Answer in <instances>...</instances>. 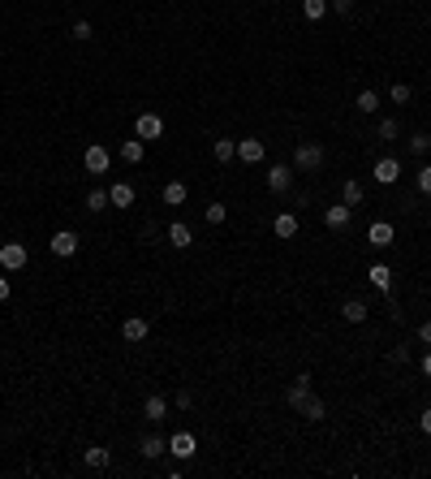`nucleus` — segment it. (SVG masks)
<instances>
[{
  "instance_id": "nucleus-31",
  "label": "nucleus",
  "mask_w": 431,
  "mask_h": 479,
  "mask_svg": "<svg viewBox=\"0 0 431 479\" xmlns=\"http://www.w3.org/2000/svg\"><path fill=\"white\" fill-rule=\"evenodd\" d=\"M104 208H112L108 203V190H91L87 194V212H104Z\"/></svg>"
},
{
  "instance_id": "nucleus-7",
  "label": "nucleus",
  "mask_w": 431,
  "mask_h": 479,
  "mask_svg": "<svg viewBox=\"0 0 431 479\" xmlns=\"http://www.w3.org/2000/svg\"><path fill=\"white\" fill-rule=\"evenodd\" d=\"M307 397H311V371H302L298 380L285 389V406L289 410H302V401H307Z\"/></svg>"
},
{
  "instance_id": "nucleus-34",
  "label": "nucleus",
  "mask_w": 431,
  "mask_h": 479,
  "mask_svg": "<svg viewBox=\"0 0 431 479\" xmlns=\"http://www.w3.org/2000/svg\"><path fill=\"white\" fill-rule=\"evenodd\" d=\"M414 182H418V194H431V164L418 169V178H414Z\"/></svg>"
},
{
  "instance_id": "nucleus-30",
  "label": "nucleus",
  "mask_w": 431,
  "mask_h": 479,
  "mask_svg": "<svg viewBox=\"0 0 431 479\" xmlns=\"http://www.w3.org/2000/svg\"><path fill=\"white\" fill-rule=\"evenodd\" d=\"M405 147H410V156H418V160H423L427 151H431V134H423V130H418V134H414L410 143H405Z\"/></svg>"
},
{
  "instance_id": "nucleus-20",
  "label": "nucleus",
  "mask_w": 431,
  "mask_h": 479,
  "mask_svg": "<svg viewBox=\"0 0 431 479\" xmlns=\"http://www.w3.org/2000/svg\"><path fill=\"white\" fill-rule=\"evenodd\" d=\"M341 315H345L349 324H363V320L371 315V307H367V302H363V298H349V302H345V307H341Z\"/></svg>"
},
{
  "instance_id": "nucleus-35",
  "label": "nucleus",
  "mask_w": 431,
  "mask_h": 479,
  "mask_svg": "<svg viewBox=\"0 0 431 479\" xmlns=\"http://www.w3.org/2000/svg\"><path fill=\"white\" fill-rule=\"evenodd\" d=\"M91 35H95L91 22H73V39H78V43H82V39H91Z\"/></svg>"
},
{
  "instance_id": "nucleus-36",
  "label": "nucleus",
  "mask_w": 431,
  "mask_h": 479,
  "mask_svg": "<svg viewBox=\"0 0 431 479\" xmlns=\"http://www.w3.org/2000/svg\"><path fill=\"white\" fill-rule=\"evenodd\" d=\"M328 9H337L341 17H349L353 13V0H328Z\"/></svg>"
},
{
  "instance_id": "nucleus-25",
  "label": "nucleus",
  "mask_w": 431,
  "mask_h": 479,
  "mask_svg": "<svg viewBox=\"0 0 431 479\" xmlns=\"http://www.w3.org/2000/svg\"><path fill=\"white\" fill-rule=\"evenodd\" d=\"M363 194H367V190H363V182H353V178H349V182L341 186V203H349V208H358V203H363Z\"/></svg>"
},
{
  "instance_id": "nucleus-27",
  "label": "nucleus",
  "mask_w": 431,
  "mask_h": 479,
  "mask_svg": "<svg viewBox=\"0 0 431 479\" xmlns=\"http://www.w3.org/2000/svg\"><path fill=\"white\" fill-rule=\"evenodd\" d=\"M353 108H358V113H379V91H358V99H353Z\"/></svg>"
},
{
  "instance_id": "nucleus-12",
  "label": "nucleus",
  "mask_w": 431,
  "mask_h": 479,
  "mask_svg": "<svg viewBox=\"0 0 431 479\" xmlns=\"http://www.w3.org/2000/svg\"><path fill=\"white\" fill-rule=\"evenodd\" d=\"M349 220H353V208H349V203H333V208L323 212V224H328V229H345Z\"/></svg>"
},
{
  "instance_id": "nucleus-41",
  "label": "nucleus",
  "mask_w": 431,
  "mask_h": 479,
  "mask_svg": "<svg viewBox=\"0 0 431 479\" xmlns=\"http://www.w3.org/2000/svg\"><path fill=\"white\" fill-rule=\"evenodd\" d=\"M423 376H431V350L423 355Z\"/></svg>"
},
{
  "instance_id": "nucleus-17",
  "label": "nucleus",
  "mask_w": 431,
  "mask_h": 479,
  "mask_svg": "<svg viewBox=\"0 0 431 479\" xmlns=\"http://www.w3.org/2000/svg\"><path fill=\"white\" fill-rule=\"evenodd\" d=\"M108 203H112V208H134V186H130V182H112Z\"/></svg>"
},
{
  "instance_id": "nucleus-40",
  "label": "nucleus",
  "mask_w": 431,
  "mask_h": 479,
  "mask_svg": "<svg viewBox=\"0 0 431 479\" xmlns=\"http://www.w3.org/2000/svg\"><path fill=\"white\" fill-rule=\"evenodd\" d=\"M5 298H9V272L0 276V302H5Z\"/></svg>"
},
{
  "instance_id": "nucleus-6",
  "label": "nucleus",
  "mask_w": 431,
  "mask_h": 479,
  "mask_svg": "<svg viewBox=\"0 0 431 479\" xmlns=\"http://www.w3.org/2000/svg\"><path fill=\"white\" fill-rule=\"evenodd\" d=\"M134 134H138V138H147V143L164 138V117H160V113H143V117L134 121Z\"/></svg>"
},
{
  "instance_id": "nucleus-33",
  "label": "nucleus",
  "mask_w": 431,
  "mask_h": 479,
  "mask_svg": "<svg viewBox=\"0 0 431 479\" xmlns=\"http://www.w3.org/2000/svg\"><path fill=\"white\" fill-rule=\"evenodd\" d=\"M397 134H401V125H397L393 117H384V121H379V138H388V143H393Z\"/></svg>"
},
{
  "instance_id": "nucleus-13",
  "label": "nucleus",
  "mask_w": 431,
  "mask_h": 479,
  "mask_svg": "<svg viewBox=\"0 0 431 479\" xmlns=\"http://www.w3.org/2000/svg\"><path fill=\"white\" fill-rule=\"evenodd\" d=\"M393 238H397V234H393V224H388V220H375L371 229H367V242H371V246H379V250L393 246Z\"/></svg>"
},
{
  "instance_id": "nucleus-8",
  "label": "nucleus",
  "mask_w": 431,
  "mask_h": 479,
  "mask_svg": "<svg viewBox=\"0 0 431 479\" xmlns=\"http://www.w3.org/2000/svg\"><path fill=\"white\" fill-rule=\"evenodd\" d=\"M48 246H52V255L69 259V255H78V234H73V229H57Z\"/></svg>"
},
{
  "instance_id": "nucleus-26",
  "label": "nucleus",
  "mask_w": 431,
  "mask_h": 479,
  "mask_svg": "<svg viewBox=\"0 0 431 479\" xmlns=\"http://www.w3.org/2000/svg\"><path fill=\"white\" fill-rule=\"evenodd\" d=\"M143 458H160V453H168V441L164 436H143Z\"/></svg>"
},
{
  "instance_id": "nucleus-11",
  "label": "nucleus",
  "mask_w": 431,
  "mask_h": 479,
  "mask_svg": "<svg viewBox=\"0 0 431 479\" xmlns=\"http://www.w3.org/2000/svg\"><path fill=\"white\" fill-rule=\"evenodd\" d=\"M147 333H151V324H147L143 315H130V320H125V324H121V337H125V341H130V345H138V341H147Z\"/></svg>"
},
{
  "instance_id": "nucleus-9",
  "label": "nucleus",
  "mask_w": 431,
  "mask_h": 479,
  "mask_svg": "<svg viewBox=\"0 0 431 479\" xmlns=\"http://www.w3.org/2000/svg\"><path fill=\"white\" fill-rule=\"evenodd\" d=\"M263 156H268L263 138H238V160H242V164H259Z\"/></svg>"
},
{
  "instance_id": "nucleus-24",
  "label": "nucleus",
  "mask_w": 431,
  "mask_h": 479,
  "mask_svg": "<svg viewBox=\"0 0 431 479\" xmlns=\"http://www.w3.org/2000/svg\"><path fill=\"white\" fill-rule=\"evenodd\" d=\"M186 199H190V190H186V182H168V186H164V203H168V208H182V203H186Z\"/></svg>"
},
{
  "instance_id": "nucleus-21",
  "label": "nucleus",
  "mask_w": 431,
  "mask_h": 479,
  "mask_svg": "<svg viewBox=\"0 0 431 479\" xmlns=\"http://www.w3.org/2000/svg\"><path fill=\"white\" fill-rule=\"evenodd\" d=\"M298 415H302V419H311V423H319V419L328 415V406H323V397H315V393H311L307 401H302V410H298Z\"/></svg>"
},
{
  "instance_id": "nucleus-38",
  "label": "nucleus",
  "mask_w": 431,
  "mask_h": 479,
  "mask_svg": "<svg viewBox=\"0 0 431 479\" xmlns=\"http://www.w3.org/2000/svg\"><path fill=\"white\" fill-rule=\"evenodd\" d=\"M418 341H423V345H431V320H423V324H418Z\"/></svg>"
},
{
  "instance_id": "nucleus-22",
  "label": "nucleus",
  "mask_w": 431,
  "mask_h": 479,
  "mask_svg": "<svg viewBox=\"0 0 431 479\" xmlns=\"http://www.w3.org/2000/svg\"><path fill=\"white\" fill-rule=\"evenodd\" d=\"M82 458H87V466H91V471H104V466L112 462L104 445H87V453H82Z\"/></svg>"
},
{
  "instance_id": "nucleus-37",
  "label": "nucleus",
  "mask_w": 431,
  "mask_h": 479,
  "mask_svg": "<svg viewBox=\"0 0 431 479\" xmlns=\"http://www.w3.org/2000/svg\"><path fill=\"white\" fill-rule=\"evenodd\" d=\"M190 406H194V393L182 389V393H177V410H190Z\"/></svg>"
},
{
  "instance_id": "nucleus-3",
  "label": "nucleus",
  "mask_w": 431,
  "mask_h": 479,
  "mask_svg": "<svg viewBox=\"0 0 431 479\" xmlns=\"http://www.w3.org/2000/svg\"><path fill=\"white\" fill-rule=\"evenodd\" d=\"M27 259H31V250L22 242H5V246H0V268H5V272H22Z\"/></svg>"
},
{
  "instance_id": "nucleus-29",
  "label": "nucleus",
  "mask_w": 431,
  "mask_h": 479,
  "mask_svg": "<svg viewBox=\"0 0 431 479\" xmlns=\"http://www.w3.org/2000/svg\"><path fill=\"white\" fill-rule=\"evenodd\" d=\"M328 13V0H302V17L307 22H319Z\"/></svg>"
},
{
  "instance_id": "nucleus-23",
  "label": "nucleus",
  "mask_w": 431,
  "mask_h": 479,
  "mask_svg": "<svg viewBox=\"0 0 431 479\" xmlns=\"http://www.w3.org/2000/svg\"><path fill=\"white\" fill-rule=\"evenodd\" d=\"M143 151H147V147H143V138L134 134V138H125V143H121V160H125V164H138V160H143Z\"/></svg>"
},
{
  "instance_id": "nucleus-2",
  "label": "nucleus",
  "mask_w": 431,
  "mask_h": 479,
  "mask_svg": "<svg viewBox=\"0 0 431 479\" xmlns=\"http://www.w3.org/2000/svg\"><path fill=\"white\" fill-rule=\"evenodd\" d=\"M82 169L91 173V178H99V173H108V169H112V156H108V147L91 143V147L82 151Z\"/></svg>"
},
{
  "instance_id": "nucleus-28",
  "label": "nucleus",
  "mask_w": 431,
  "mask_h": 479,
  "mask_svg": "<svg viewBox=\"0 0 431 479\" xmlns=\"http://www.w3.org/2000/svg\"><path fill=\"white\" fill-rule=\"evenodd\" d=\"M224 216H229V208H224V203H216V199H212L207 208H203V220H207L212 229H216V224H224Z\"/></svg>"
},
{
  "instance_id": "nucleus-1",
  "label": "nucleus",
  "mask_w": 431,
  "mask_h": 479,
  "mask_svg": "<svg viewBox=\"0 0 431 479\" xmlns=\"http://www.w3.org/2000/svg\"><path fill=\"white\" fill-rule=\"evenodd\" d=\"M323 164V143H298V151H293V169H302V173H311V169H319Z\"/></svg>"
},
{
  "instance_id": "nucleus-5",
  "label": "nucleus",
  "mask_w": 431,
  "mask_h": 479,
  "mask_svg": "<svg viewBox=\"0 0 431 479\" xmlns=\"http://www.w3.org/2000/svg\"><path fill=\"white\" fill-rule=\"evenodd\" d=\"M168 453L177 462H190L194 453H198V441H194V432H173L168 436Z\"/></svg>"
},
{
  "instance_id": "nucleus-4",
  "label": "nucleus",
  "mask_w": 431,
  "mask_h": 479,
  "mask_svg": "<svg viewBox=\"0 0 431 479\" xmlns=\"http://www.w3.org/2000/svg\"><path fill=\"white\" fill-rule=\"evenodd\" d=\"M371 178H375L379 186H397V182H401V160H397V156H379L375 169H371Z\"/></svg>"
},
{
  "instance_id": "nucleus-18",
  "label": "nucleus",
  "mask_w": 431,
  "mask_h": 479,
  "mask_svg": "<svg viewBox=\"0 0 431 479\" xmlns=\"http://www.w3.org/2000/svg\"><path fill=\"white\" fill-rule=\"evenodd\" d=\"M164 234H168V242H173L177 250H186V246L194 242V234H190V224H186V220H173V224H168Z\"/></svg>"
},
{
  "instance_id": "nucleus-15",
  "label": "nucleus",
  "mask_w": 431,
  "mask_h": 479,
  "mask_svg": "<svg viewBox=\"0 0 431 479\" xmlns=\"http://www.w3.org/2000/svg\"><path fill=\"white\" fill-rule=\"evenodd\" d=\"M367 281H371L379 294H393V268H388V264H375V268L367 272Z\"/></svg>"
},
{
  "instance_id": "nucleus-14",
  "label": "nucleus",
  "mask_w": 431,
  "mask_h": 479,
  "mask_svg": "<svg viewBox=\"0 0 431 479\" xmlns=\"http://www.w3.org/2000/svg\"><path fill=\"white\" fill-rule=\"evenodd\" d=\"M272 234H276V238H281V242H289V238H298V216H293V212H281V216H276V220H272Z\"/></svg>"
},
{
  "instance_id": "nucleus-16",
  "label": "nucleus",
  "mask_w": 431,
  "mask_h": 479,
  "mask_svg": "<svg viewBox=\"0 0 431 479\" xmlns=\"http://www.w3.org/2000/svg\"><path fill=\"white\" fill-rule=\"evenodd\" d=\"M143 415H147L151 423H160V419H168V401H164L160 393H147V401H143Z\"/></svg>"
},
{
  "instance_id": "nucleus-19",
  "label": "nucleus",
  "mask_w": 431,
  "mask_h": 479,
  "mask_svg": "<svg viewBox=\"0 0 431 479\" xmlns=\"http://www.w3.org/2000/svg\"><path fill=\"white\" fill-rule=\"evenodd\" d=\"M212 151H216V164H229V160H238V138H216Z\"/></svg>"
},
{
  "instance_id": "nucleus-39",
  "label": "nucleus",
  "mask_w": 431,
  "mask_h": 479,
  "mask_svg": "<svg viewBox=\"0 0 431 479\" xmlns=\"http://www.w3.org/2000/svg\"><path fill=\"white\" fill-rule=\"evenodd\" d=\"M418 427H423V436H431V406L418 415Z\"/></svg>"
},
{
  "instance_id": "nucleus-10",
  "label": "nucleus",
  "mask_w": 431,
  "mask_h": 479,
  "mask_svg": "<svg viewBox=\"0 0 431 479\" xmlns=\"http://www.w3.org/2000/svg\"><path fill=\"white\" fill-rule=\"evenodd\" d=\"M289 186H293V169L272 164V169H268V190H272V194H285Z\"/></svg>"
},
{
  "instance_id": "nucleus-32",
  "label": "nucleus",
  "mask_w": 431,
  "mask_h": 479,
  "mask_svg": "<svg viewBox=\"0 0 431 479\" xmlns=\"http://www.w3.org/2000/svg\"><path fill=\"white\" fill-rule=\"evenodd\" d=\"M410 95H414V91L405 87V83H393V87H388V99H393V104H410Z\"/></svg>"
}]
</instances>
